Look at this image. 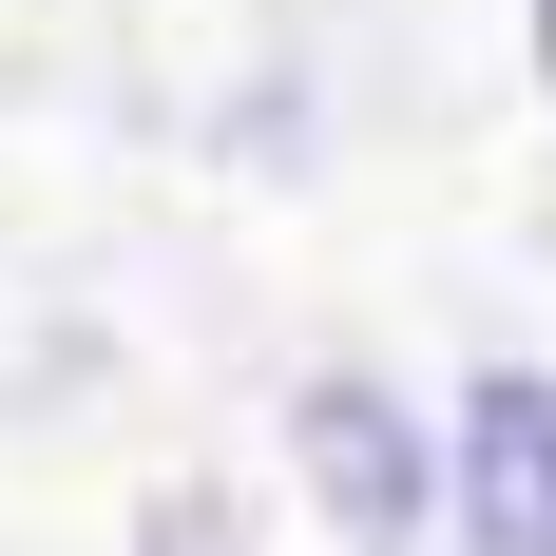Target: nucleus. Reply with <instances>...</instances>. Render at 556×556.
I'll return each instance as SVG.
<instances>
[{
	"mask_svg": "<svg viewBox=\"0 0 556 556\" xmlns=\"http://www.w3.org/2000/svg\"><path fill=\"white\" fill-rule=\"evenodd\" d=\"M307 480H327L345 538H422L442 518V480H422V442H403L384 384H307Z\"/></svg>",
	"mask_w": 556,
	"mask_h": 556,
	"instance_id": "obj_2",
	"label": "nucleus"
},
{
	"mask_svg": "<svg viewBox=\"0 0 556 556\" xmlns=\"http://www.w3.org/2000/svg\"><path fill=\"white\" fill-rule=\"evenodd\" d=\"M538 77H556V0H538Z\"/></svg>",
	"mask_w": 556,
	"mask_h": 556,
	"instance_id": "obj_3",
	"label": "nucleus"
},
{
	"mask_svg": "<svg viewBox=\"0 0 556 556\" xmlns=\"http://www.w3.org/2000/svg\"><path fill=\"white\" fill-rule=\"evenodd\" d=\"M442 518H460V556H556V384H480L460 403Z\"/></svg>",
	"mask_w": 556,
	"mask_h": 556,
	"instance_id": "obj_1",
	"label": "nucleus"
}]
</instances>
